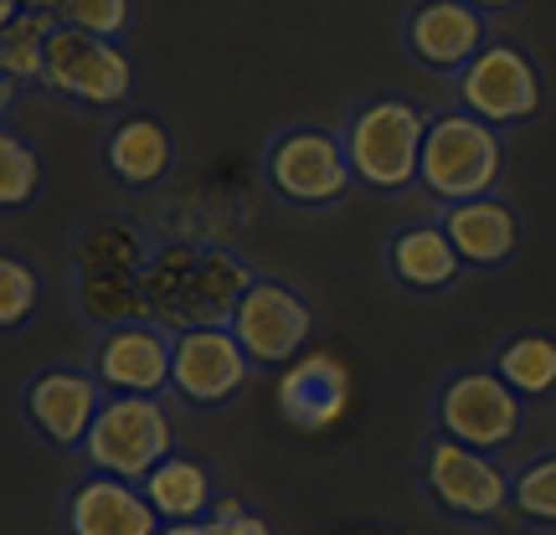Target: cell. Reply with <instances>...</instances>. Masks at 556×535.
<instances>
[{"instance_id":"1","label":"cell","mask_w":556,"mask_h":535,"mask_svg":"<svg viewBox=\"0 0 556 535\" xmlns=\"http://www.w3.org/2000/svg\"><path fill=\"white\" fill-rule=\"evenodd\" d=\"M253 283L258 278L248 273V263H238L227 247H201V242H170L144 268L150 319L170 335L201 324H232V309Z\"/></svg>"},{"instance_id":"2","label":"cell","mask_w":556,"mask_h":535,"mask_svg":"<svg viewBox=\"0 0 556 535\" xmlns=\"http://www.w3.org/2000/svg\"><path fill=\"white\" fill-rule=\"evenodd\" d=\"M150 247L129 221H93L78 238V298L83 315L99 319L103 330L114 324H135L150 315L144 298V268H150Z\"/></svg>"},{"instance_id":"3","label":"cell","mask_w":556,"mask_h":535,"mask_svg":"<svg viewBox=\"0 0 556 535\" xmlns=\"http://www.w3.org/2000/svg\"><path fill=\"white\" fill-rule=\"evenodd\" d=\"M500 170H505V139L495 124L475 119L464 109H448L428 124V144H422V170L417 186L443 206L475 196H495Z\"/></svg>"},{"instance_id":"4","label":"cell","mask_w":556,"mask_h":535,"mask_svg":"<svg viewBox=\"0 0 556 535\" xmlns=\"http://www.w3.org/2000/svg\"><path fill=\"white\" fill-rule=\"evenodd\" d=\"M428 114L407 99H366L345 119L340 139L361 186L371 191H407L422 170V144H428Z\"/></svg>"},{"instance_id":"5","label":"cell","mask_w":556,"mask_h":535,"mask_svg":"<svg viewBox=\"0 0 556 535\" xmlns=\"http://www.w3.org/2000/svg\"><path fill=\"white\" fill-rule=\"evenodd\" d=\"M433 422L438 437H454L464 448L500 458L505 448H516L520 428H526V397L495 366H469V371H454L438 386Z\"/></svg>"},{"instance_id":"6","label":"cell","mask_w":556,"mask_h":535,"mask_svg":"<svg viewBox=\"0 0 556 535\" xmlns=\"http://www.w3.org/2000/svg\"><path fill=\"white\" fill-rule=\"evenodd\" d=\"M263 180L283 206L299 212H325L336 206L351 186V155H345V139L336 129H319V124H294L263 150Z\"/></svg>"},{"instance_id":"7","label":"cell","mask_w":556,"mask_h":535,"mask_svg":"<svg viewBox=\"0 0 556 535\" xmlns=\"http://www.w3.org/2000/svg\"><path fill=\"white\" fill-rule=\"evenodd\" d=\"M170 454H176V428L160 397H109L83 443V463L124 484H144L150 469H160Z\"/></svg>"},{"instance_id":"8","label":"cell","mask_w":556,"mask_h":535,"mask_svg":"<svg viewBox=\"0 0 556 535\" xmlns=\"http://www.w3.org/2000/svg\"><path fill=\"white\" fill-rule=\"evenodd\" d=\"M417 479H422L438 515L458 520V525H490L510 510V495H516V474H505L495 454L464 448L454 437L428 443Z\"/></svg>"},{"instance_id":"9","label":"cell","mask_w":556,"mask_h":535,"mask_svg":"<svg viewBox=\"0 0 556 535\" xmlns=\"http://www.w3.org/2000/svg\"><path fill=\"white\" fill-rule=\"evenodd\" d=\"M41 88L78 109H119L135 88V62L119 41L88 37L78 26H52L47 37V73Z\"/></svg>"},{"instance_id":"10","label":"cell","mask_w":556,"mask_h":535,"mask_svg":"<svg viewBox=\"0 0 556 535\" xmlns=\"http://www.w3.org/2000/svg\"><path fill=\"white\" fill-rule=\"evenodd\" d=\"M454 93H458V109H464V114L495 124V129H510V124L536 119L541 73L520 47L490 41V47L454 78Z\"/></svg>"},{"instance_id":"11","label":"cell","mask_w":556,"mask_h":535,"mask_svg":"<svg viewBox=\"0 0 556 535\" xmlns=\"http://www.w3.org/2000/svg\"><path fill=\"white\" fill-rule=\"evenodd\" d=\"M238 345L248 351L253 366H289V360L304 356V345L315 335V309L304 304L299 289L278 283V278H258L242 304L232 309V324H227Z\"/></svg>"},{"instance_id":"12","label":"cell","mask_w":556,"mask_h":535,"mask_svg":"<svg viewBox=\"0 0 556 535\" xmlns=\"http://www.w3.org/2000/svg\"><path fill=\"white\" fill-rule=\"evenodd\" d=\"M103 402V381L93 371H78V366H47L31 377L26 386V397H21V412L31 422V433L41 443H52L62 454H83V443L93 433V422H99Z\"/></svg>"},{"instance_id":"13","label":"cell","mask_w":556,"mask_h":535,"mask_svg":"<svg viewBox=\"0 0 556 535\" xmlns=\"http://www.w3.org/2000/svg\"><path fill=\"white\" fill-rule=\"evenodd\" d=\"M170 366H176V335L155 319L114 324L93 345V377L109 397H160L170 392Z\"/></svg>"},{"instance_id":"14","label":"cell","mask_w":556,"mask_h":535,"mask_svg":"<svg viewBox=\"0 0 556 535\" xmlns=\"http://www.w3.org/2000/svg\"><path fill=\"white\" fill-rule=\"evenodd\" d=\"M253 377V360L238 345L227 324H201L176 335V366H170V392L191 407H222L232 402Z\"/></svg>"},{"instance_id":"15","label":"cell","mask_w":556,"mask_h":535,"mask_svg":"<svg viewBox=\"0 0 556 535\" xmlns=\"http://www.w3.org/2000/svg\"><path fill=\"white\" fill-rule=\"evenodd\" d=\"M351 366L330 351H304L299 360L283 366V377L274 386V402H278V417L294 428V433H336L345 412H351Z\"/></svg>"},{"instance_id":"16","label":"cell","mask_w":556,"mask_h":535,"mask_svg":"<svg viewBox=\"0 0 556 535\" xmlns=\"http://www.w3.org/2000/svg\"><path fill=\"white\" fill-rule=\"evenodd\" d=\"M407 58L428 73L458 78L469 62L490 47L484 41V11H475L469 0H417L402 26Z\"/></svg>"},{"instance_id":"17","label":"cell","mask_w":556,"mask_h":535,"mask_svg":"<svg viewBox=\"0 0 556 535\" xmlns=\"http://www.w3.org/2000/svg\"><path fill=\"white\" fill-rule=\"evenodd\" d=\"M67 535H160L165 520L155 515V505L144 499L139 484L109 474H88L67 489Z\"/></svg>"},{"instance_id":"18","label":"cell","mask_w":556,"mask_h":535,"mask_svg":"<svg viewBox=\"0 0 556 535\" xmlns=\"http://www.w3.org/2000/svg\"><path fill=\"white\" fill-rule=\"evenodd\" d=\"M443 232L458 247L464 268H500L520 247L516 206L500 196H475L458 201V206H443Z\"/></svg>"},{"instance_id":"19","label":"cell","mask_w":556,"mask_h":535,"mask_svg":"<svg viewBox=\"0 0 556 535\" xmlns=\"http://www.w3.org/2000/svg\"><path fill=\"white\" fill-rule=\"evenodd\" d=\"M387 273L407 294H438V289H448L464 273V258L448 242L443 221H407L387 242Z\"/></svg>"},{"instance_id":"20","label":"cell","mask_w":556,"mask_h":535,"mask_svg":"<svg viewBox=\"0 0 556 535\" xmlns=\"http://www.w3.org/2000/svg\"><path fill=\"white\" fill-rule=\"evenodd\" d=\"M103 165H109V176L119 180V186L150 191V186H160V180L176 170V139L150 114H129L103 139Z\"/></svg>"},{"instance_id":"21","label":"cell","mask_w":556,"mask_h":535,"mask_svg":"<svg viewBox=\"0 0 556 535\" xmlns=\"http://www.w3.org/2000/svg\"><path fill=\"white\" fill-rule=\"evenodd\" d=\"M144 499L155 505V515L165 525H191L217 510V489H212V469L191 454H170L160 469H150V479L139 484Z\"/></svg>"},{"instance_id":"22","label":"cell","mask_w":556,"mask_h":535,"mask_svg":"<svg viewBox=\"0 0 556 535\" xmlns=\"http://www.w3.org/2000/svg\"><path fill=\"white\" fill-rule=\"evenodd\" d=\"M490 366H495L526 402L552 397L556 392V335H546V330H520V335H510L500 345Z\"/></svg>"},{"instance_id":"23","label":"cell","mask_w":556,"mask_h":535,"mask_svg":"<svg viewBox=\"0 0 556 535\" xmlns=\"http://www.w3.org/2000/svg\"><path fill=\"white\" fill-rule=\"evenodd\" d=\"M58 16H41V11H21L16 21L0 26V73L5 82H41L47 73V37H52Z\"/></svg>"},{"instance_id":"24","label":"cell","mask_w":556,"mask_h":535,"mask_svg":"<svg viewBox=\"0 0 556 535\" xmlns=\"http://www.w3.org/2000/svg\"><path fill=\"white\" fill-rule=\"evenodd\" d=\"M510 510H516L526 525L556 531V454H541V458H531V463H520Z\"/></svg>"},{"instance_id":"25","label":"cell","mask_w":556,"mask_h":535,"mask_svg":"<svg viewBox=\"0 0 556 535\" xmlns=\"http://www.w3.org/2000/svg\"><path fill=\"white\" fill-rule=\"evenodd\" d=\"M41 191V155L21 135H0V206L21 212Z\"/></svg>"},{"instance_id":"26","label":"cell","mask_w":556,"mask_h":535,"mask_svg":"<svg viewBox=\"0 0 556 535\" xmlns=\"http://www.w3.org/2000/svg\"><path fill=\"white\" fill-rule=\"evenodd\" d=\"M58 21L62 26H78L88 37L124 41L129 21H135V0H62Z\"/></svg>"},{"instance_id":"27","label":"cell","mask_w":556,"mask_h":535,"mask_svg":"<svg viewBox=\"0 0 556 535\" xmlns=\"http://www.w3.org/2000/svg\"><path fill=\"white\" fill-rule=\"evenodd\" d=\"M37 304H41L37 268H26L21 258H5L0 263V324H5V330H21L26 319L37 315Z\"/></svg>"},{"instance_id":"28","label":"cell","mask_w":556,"mask_h":535,"mask_svg":"<svg viewBox=\"0 0 556 535\" xmlns=\"http://www.w3.org/2000/svg\"><path fill=\"white\" fill-rule=\"evenodd\" d=\"M160 535H274V525L248 510L242 499H217V510L206 520H191V525H165Z\"/></svg>"},{"instance_id":"29","label":"cell","mask_w":556,"mask_h":535,"mask_svg":"<svg viewBox=\"0 0 556 535\" xmlns=\"http://www.w3.org/2000/svg\"><path fill=\"white\" fill-rule=\"evenodd\" d=\"M21 11H41V16H58L62 11V0H16Z\"/></svg>"},{"instance_id":"30","label":"cell","mask_w":556,"mask_h":535,"mask_svg":"<svg viewBox=\"0 0 556 535\" xmlns=\"http://www.w3.org/2000/svg\"><path fill=\"white\" fill-rule=\"evenodd\" d=\"M475 11H484V16H495V11H516L520 0H469Z\"/></svg>"}]
</instances>
